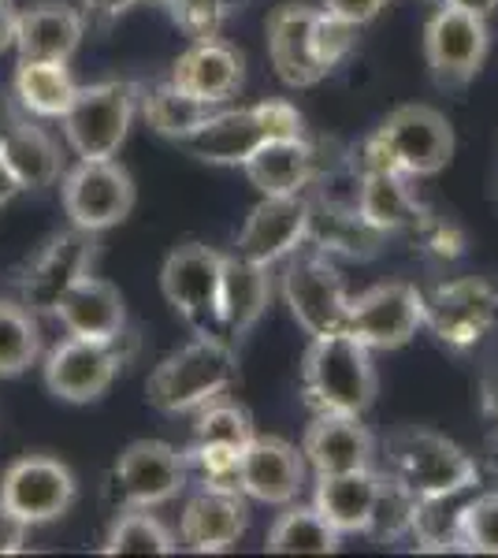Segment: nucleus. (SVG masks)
<instances>
[{"mask_svg":"<svg viewBox=\"0 0 498 558\" xmlns=\"http://www.w3.org/2000/svg\"><path fill=\"white\" fill-rule=\"evenodd\" d=\"M454 157V128L432 105H402L353 153L361 172L384 168L410 179L439 175Z\"/></svg>","mask_w":498,"mask_h":558,"instance_id":"obj_1","label":"nucleus"},{"mask_svg":"<svg viewBox=\"0 0 498 558\" xmlns=\"http://www.w3.org/2000/svg\"><path fill=\"white\" fill-rule=\"evenodd\" d=\"M387 476H394L416 502H436L476 488L479 465L439 432L402 428L387 439Z\"/></svg>","mask_w":498,"mask_h":558,"instance_id":"obj_2","label":"nucleus"},{"mask_svg":"<svg viewBox=\"0 0 498 558\" xmlns=\"http://www.w3.org/2000/svg\"><path fill=\"white\" fill-rule=\"evenodd\" d=\"M305 402L316 413H353L361 417L376 399V365L373 350L357 343L347 331L313 339L302 365Z\"/></svg>","mask_w":498,"mask_h":558,"instance_id":"obj_3","label":"nucleus"},{"mask_svg":"<svg viewBox=\"0 0 498 558\" xmlns=\"http://www.w3.org/2000/svg\"><path fill=\"white\" fill-rule=\"evenodd\" d=\"M234 376H239L234 350L220 336H197L194 343L175 350L153 368L146 399L160 413H190L212 399H223Z\"/></svg>","mask_w":498,"mask_h":558,"instance_id":"obj_4","label":"nucleus"},{"mask_svg":"<svg viewBox=\"0 0 498 558\" xmlns=\"http://www.w3.org/2000/svg\"><path fill=\"white\" fill-rule=\"evenodd\" d=\"M142 86L134 83H94L78 86L75 101L63 112V134L78 160H112L126 142L138 112Z\"/></svg>","mask_w":498,"mask_h":558,"instance_id":"obj_5","label":"nucleus"},{"mask_svg":"<svg viewBox=\"0 0 498 558\" xmlns=\"http://www.w3.org/2000/svg\"><path fill=\"white\" fill-rule=\"evenodd\" d=\"M220 276L223 254H216L205 242H183L175 246L160 268V291L171 310L183 317L197 336H220Z\"/></svg>","mask_w":498,"mask_h":558,"instance_id":"obj_6","label":"nucleus"},{"mask_svg":"<svg viewBox=\"0 0 498 558\" xmlns=\"http://www.w3.org/2000/svg\"><path fill=\"white\" fill-rule=\"evenodd\" d=\"M60 197L71 228L101 235L131 216L134 179L116 160H78L71 172H63Z\"/></svg>","mask_w":498,"mask_h":558,"instance_id":"obj_7","label":"nucleus"},{"mask_svg":"<svg viewBox=\"0 0 498 558\" xmlns=\"http://www.w3.org/2000/svg\"><path fill=\"white\" fill-rule=\"evenodd\" d=\"M498 324V291L479 276L439 283L424 299V328L450 350H473Z\"/></svg>","mask_w":498,"mask_h":558,"instance_id":"obj_8","label":"nucleus"},{"mask_svg":"<svg viewBox=\"0 0 498 558\" xmlns=\"http://www.w3.org/2000/svg\"><path fill=\"white\" fill-rule=\"evenodd\" d=\"M487 45H491L487 20L465 12V8L439 4L424 26V60L442 89H461L473 83L487 60Z\"/></svg>","mask_w":498,"mask_h":558,"instance_id":"obj_9","label":"nucleus"},{"mask_svg":"<svg viewBox=\"0 0 498 558\" xmlns=\"http://www.w3.org/2000/svg\"><path fill=\"white\" fill-rule=\"evenodd\" d=\"M424 328V294L413 283L391 279V283L368 287L365 294L350 299L342 331L368 350H398Z\"/></svg>","mask_w":498,"mask_h":558,"instance_id":"obj_10","label":"nucleus"},{"mask_svg":"<svg viewBox=\"0 0 498 558\" xmlns=\"http://www.w3.org/2000/svg\"><path fill=\"white\" fill-rule=\"evenodd\" d=\"M78 481L60 458L49 454H26L15 458L0 476V502L12 510L15 518H23L26 525H49L60 521L75 507Z\"/></svg>","mask_w":498,"mask_h":558,"instance_id":"obj_11","label":"nucleus"},{"mask_svg":"<svg viewBox=\"0 0 498 558\" xmlns=\"http://www.w3.org/2000/svg\"><path fill=\"white\" fill-rule=\"evenodd\" d=\"M123 339L126 331L120 339H112V343L78 336L57 343L49 350V357H45V387H49V395H57L60 402H75V407L97 402L126 365Z\"/></svg>","mask_w":498,"mask_h":558,"instance_id":"obj_12","label":"nucleus"},{"mask_svg":"<svg viewBox=\"0 0 498 558\" xmlns=\"http://www.w3.org/2000/svg\"><path fill=\"white\" fill-rule=\"evenodd\" d=\"M283 299H287L291 317L297 320V328L313 339L335 336V331H342V324H347L350 294H347V287H342L339 268L320 254L294 257L291 265H287Z\"/></svg>","mask_w":498,"mask_h":558,"instance_id":"obj_13","label":"nucleus"},{"mask_svg":"<svg viewBox=\"0 0 498 558\" xmlns=\"http://www.w3.org/2000/svg\"><path fill=\"white\" fill-rule=\"evenodd\" d=\"M97 235H89L83 228H71L52 235L45 246L23 265L20 272V302L31 313H52L57 302L68 294L71 283H78L89 276L97 254Z\"/></svg>","mask_w":498,"mask_h":558,"instance_id":"obj_14","label":"nucleus"},{"mask_svg":"<svg viewBox=\"0 0 498 558\" xmlns=\"http://www.w3.org/2000/svg\"><path fill=\"white\" fill-rule=\"evenodd\" d=\"M186 454H179L171 444L160 439H134L126 451L116 458L112 484L126 507H160L175 499L186 488Z\"/></svg>","mask_w":498,"mask_h":558,"instance_id":"obj_15","label":"nucleus"},{"mask_svg":"<svg viewBox=\"0 0 498 558\" xmlns=\"http://www.w3.org/2000/svg\"><path fill=\"white\" fill-rule=\"evenodd\" d=\"M0 160L15 175L20 191H45L63 179L60 146L31 120L15 94H0Z\"/></svg>","mask_w":498,"mask_h":558,"instance_id":"obj_16","label":"nucleus"},{"mask_svg":"<svg viewBox=\"0 0 498 558\" xmlns=\"http://www.w3.org/2000/svg\"><path fill=\"white\" fill-rule=\"evenodd\" d=\"M309 231V197L305 194H260L253 205L239 239L234 254L257 260V265H276L287 254H294Z\"/></svg>","mask_w":498,"mask_h":558,"instance_id":"obj_17","label":"nucleus"},{"mask_svg":"<svg viewBox=\"0 0 498 558\" xmlns=\"http://www.w3.org/2000/svg\"><path fill=\"white\" fill-rule=\"evenodd\" d=\"M305 488V454L279 436H253L242 447L239 492L265 507H291Z\"/></svg>","mask_w":498,"mask_h":558,"instance_id":"obj_18","label":"nucleus"},{"mask_svg":"<svg viewBox=\"0 0 498 558\" xmlns=\"http://www.w3.org/2000/svg\"><path fill=\"white\" fill-rule=\"evenodd\" d=\"M320 8L309 4H279L268 15V57L276 68L279 83H287L291 89H309L316 83L328 78V68L316 60L313 49V23Z\"/></svg>","mask_w":498,"mask_h":558,"instance_id":"obj_19","label":"nucleus"},{"mask_svg":"<svg viewBox=\"0 0 498 558\" xmlns=\"http://www.w3.org/2000/svg\"><path fill=\"white\" fill-rule=\"evenodd\" d=\"M268 138H276L268 123L265 101L242 108V112H212L194 134H186L179 146H183L194 160L205 165H246L253 149L265 146Z\"/></svg>","mask_w":498,"mask_h":558,"instance_id":"obj_20","label":"nucleus"},{"mask_svg":"<svg viewBox=\"0 0 498 558\" xmlns=\"http://www.w3.org/2000/svg\"><path fill=\"white\" fill-rule=\"evenodd\" d=\"M302 454L316 476L353 473L373 465L376 439L353 413H316V421L305 428Z\"/></svg>","mask_w":498,"mask_h":558,"instance_id":"obj_21","label":"nucleus"},{"mask_svg":"<svg viewBox=\"0 0 498 558\" xmlns=\"http://www.w3.org/2000/svg\"><path fill=\"white\" fill-rule=\"evenodd\" d=\"M250 525V507L242 492L234 488H202L190 495L183 521H179V536L190 551L197 555H220L231 551Z\"/></svg>","mask_w":498,"mask_h":558,"instance_id":"obj_22","label":"nucleus"},{"mask_svg":"<svg viewBox=\"0 0 498 558\" xmlns=\"http://www.w3.org/2000/svg\"><path fill=\"white\" fill-rule=\"evenodd\" d=\"M242 78H246V60L220 38L194 41L171 64V83L205 105H223L228 97H234L242 89Z\"/></svg>","mask_w":498,"mask_h":558,"instance_id":"obj_23","label":"nucleus"},{"mask_svg":"<svg viewBox=\"0 0 498 558\" xmlns=\"http://www.w3.org/2000/svg\"><path fill=\"white\" fill-rule=\"evenodd\" d=\"M52 317L68 328V336L78 339L112 343L126 331V305L120 287H112L101 276H83L78 283H71L68 294L52 310Z\"/></svg>","mask_w":498,"mask_h":558,"instance_id":"obj_24","label":"nucleus"},{"mask_svg":"<svg viewBox=\"0 0 498 558\" xmlns=\"http://www.w3.org/2000/svg\"><path fill=\"white\" fill-rule=\"evenodd\" d=\"M83 12H75L71 4H60V0H45V4L20 12L15 49H20V60H63L68 64L75 57L78 41H83Z\"/></svg>","mask_w":498,"mask_h":558,"instance_id":"obj_25","label":"nucleus"},{"mask_svg":"<svg viewBox=\"0 0 498 558\" xmlns=\"http://www.w3.org/2000/svg\"><path fill=\"white\" fill-rule=\"evenodd\" d=\"M357 213L384 235H413V228L424 220L428 205L413 194L410 175L368 168L361 172L357 186Z\"/></svg>","mask_w":498,"mask_h":558,"instance_id":"obj_26","label":"nucleus"},{"mask_svg":"<svg viewBox=\"0 0 498 558\" xmlns=\"http://www.w3.org/2000/svg\"><path fill=\"white\" fill-rule=\"evenodd\" d=\"M384 231H376L365 216L357 213V205L347 202H309V231H305V242H313L324 254H339L350 260H368L379 254L384 246Z\"/></svg>","mask_w":498,"mask_h":558,"instance_id":"obj_27","label":"nucleus"},{"mask_svg":"<svg viewBox=\"0 0 498 558\" xmlns=\"http://www.w3.org/2000/svg\"><path fill=\"white\" fill-rule=\"evenodd\" d=\"M271 302V276L268 265L246 260L239 254L223 257V276H220V320L223 336L242 339L253 331V324L265 317Z\"/></svg>","mask_w":498,"mask_h":558,"instance_id":"obj_28","label":"nucleus"},{"mask_svg":"<svg viewBox=\"0 0 498 558\" xmlns=\"http://www.w3.org/2000/svg\"><path fill=\"white\" fill-rule=\"evenodd\" d=\"M242 172L260 194H302L316 175V146L309 138H268L253 149Z\"/></svg>","mask_w":498,"mask_h":558,"instance_id":"obj_29","label":"nucleus"},{"mask_svg":"<svg viewBox=\"0 0 498 558\" xmlns=\"http://www.w3.org/2000/svg\"><path fill=\"white\" fill-rule=\"evenodd\" d=\"M376 492H379V473L368 470H353V473H331V476H316V495L313 507L320 510V518L328 521L335 533H365L368 518L376 507Z\"/></svg>","mask_w":498,"mask_h":558,"instance_id":"obj_30","label":"nucleus"},{"mask_svg":"<svg viewBox=\"0 0 498 558\" xmlns=\"http://www.w3.org/2000/svg\"><path fill=\"white\" fill-rule=\"evenodd\" d=\"M12 94L38 120H63L78 94V83L63 60H20Z\"/></svg>","mask_w":498,"mask_h":558,"instance_id":"obj_31","label":"nucleus"},{"mask_svg":"<svg viewBox=\"0 0 498 558\" xmlns=\"http://www.w3.org/2000/svg\"><path fill=\"white\" fill-rule=\"evenodd\" d=\"M342 533H335L316 507H291L283 510L268 529L265 551L271 555H335L339 551Z\"/></svg>","mask_w":498,"mask_h":558,"instance_id":"obj_32","label":"nucleus"},{"mask_svg":"<svg viewBox=\"0 0 498 558\" xmlns=\"http://www.w3.org/2000/svg\"><path fill=\"white\" fill-rule=\"evenodd\" d=\"M138 105H142V112H146L149 128L157 134H165V138H171V142H183L186 134H194L216 108V105H205V101H197V97L183 94L171 78L168 83L142 89Z\"/></svg>","mask_w":498,"mask_h":558,"instance_id":"obj_33","label":"nucleus"},{"mask_svg":"<svg viewBox=\"0 0 498 558\" xmlns=\"http://www.w3.org/2000/svg\"><path fill=\"white\" fill-rule=\"evenodd\" d=\"M41 357V328L38 313H31L23 302L0 299V380L23 376Z\"/></svg>","mask_w":498,"mask_h":558,"instance_id":"obj_34","label":"nucleus"},{"mask_svg":"<svg viewBox=\"0 0 498 558\" xmlns=\"http://www.w3.org/2000/svg\"><path fill=\"white\" fill-rule=\"evenodd\" d=\"M105 555H175V539L149 510L131 507L123 518L112 521L108 539L101 547Z\"/></svg>","mask_w":498,"mask_h":558,"instance_id":"obj_35","label":"nucleus"},{"mask_svg":"<svg viewBox=\"0 0 498 558\" xmlns=\"http://www.w3.org/2000/svg\"><path fill=\"white\" fill-rule=\"evenodd\" d=\"M416 507L421 502L413 499L394 476L379 473V492H376V507H373V518H368V536L376 539H402V536H413V521H416Z\"/></svg>","mask_w":498,"mask_h":558,"instance_id":"obj_36","label":"nucleus"},{"mask_svg":"<svg viewBox=\"0 0 498 558\" xmlns=\"http://www.w3.org/2000/svg\"><path fill=\"white\" fill-rule=\"evenodd\" d=\"M458 551L498 555V492L476 495L458 514Z\"/></svg>","mask_w":498,"mask_h":558,"instance_id":"obj_37","label":"nucleus"},{"mask_svg":"<svg viewBox=\"0 0 498 558\" xmlns=\"http://www.w3.org/2000/svg\"><path fill=\"white\" fill-rule=\"evenodd\" d=\"M257 436L253 432L250 413L234 402L212 399L205 402L202 413H197V425H194V444H231V447H246L250 439Z\"/></svg>","mask_w":498,"mask_h":558,"instance_id":"obj_38","label":"nucleus"},{"mask_svg":"<svg viewBox=\"0 0 498 558\" xmlns=\"http://www.w3.org/2000/svg\"><path fill=\"white\" fill-rule=\"evenodd\" d=\"M242 447L231 444H194L186 451V470L197 473L202 488H234L239 492Z\"/></svg>","mask_w":498,"mask_h":558,"instance_id":"obj_39","label":"nucleus"},{"mask_svg":"<svg viewBox=\"0 0 498 558\" xmlns=\"http://www.w3.org/2000/svg\"><path fill=\"white\" fill-rule=\"evenodd\" d=\"M353 45H357V23L339 20V15H331L320 8V12H316V23H313V49H316V60L328 68V75L350 57Z\"/></svg>","mask_w":498,"mask_h":558,"instance_id":"obj_40","label":"nucleus"},{"mask_svg":"<svg viewBox=\"0 0 498 558\" xmlns=\"http://www.w3.org/2000/svg\"><path fill=\"white\" fill-rule=\"evenodd\" d=\"M413 242H421L424 254H432L436 260H458L465 254V231L458 228L454 220H447V216L439 213H424V220L413 228Z\"/></svg>","mask_w":498,"mask_h":558,"instance_id":"obj_41","label":"nucleus"},{"mask_svg":"<svg viewBox=\"0 0 498 558\" xmlns=\"http://www.w3.org/2000/svg\"><path fill=\"white\" fill-rule=\"evenodd\" d=\"M387 4H391V0H324V12L365 26V23H373Z\"/></svg>","mask_w":498,"mask_h":558,"instance_id":"obj_42","label":"nucleus"},{"mask_svg":"<svg viewBox=\"0 0 498 558\" xmlns=\"http://www.w3.org/2000/svg\"><path fill=\"white\" fill-rule=\"evenodd\" d=\"M26 533H31V525H26L23 518H15L12 510L0 502V555H23Z\"/></svg>","mask_w":498,"mask_h":558,"instance_id":"obj_43","label":"nucleus"},{"mask_svg":"<svg viewBox=\"0 0 498 558\" xmlns=\"http://www.w3.org/2000/svg\"><path fill=\"white\" fill-rule=\"evenodd\" d=\"M479 413H484L491 436H498V373H491L479 387Z\"/></svg>","mask_w":498,"mask_h":558,"instance_id":"obj_44","label":"nucleus"},{"mask_svg":"<svg viewBox=\"0 0 498 558\" xmlns=\"http://www.w3.org/2000/svg\"><path fill=\"white\" fill-rule=\"evenodd\" d=\"M15 23H20V12L12 8V0H0V52L15 49Z\"/></svg>","mask_w":498,"mask_h":558,"instance_id":"obj_45","label":"nucleus"},{"mask_svg":"<svg viewBox=\"0 0 498 558\" xmlns=\"http://www.w3.org/2000/svg\"><path fill=\"white\" fill-rule=\"evenodd\" d=\"M83 4L89 8V15H101V20H116V15L131 12L138 0H83Z\"/></svg>","mask_w":498,"mask_h":558,"instance_id":"obj_46","label":"nucleus"},{"mask_svg":"<svg viewBox=\"0 0 498 558\" xmlns=\"http://www.w3.org/2000/svg\"><path fill=\"white\" fill-rule=\"evenodd\" d=\"M439 4H450V8H465V12H473V15H491L495 8H498V0H439Z\"/></svg>","mask_w":498,"mask_h":558,"instance_id":"obj_47","label":"nucleus"},{"mask_svg":"<svg viewBox=\"0 0 498 558\" xmlns=\"http://www.w3.org/2000/svg\"><path fill=\"white\" fill-rule=\"evenodd\" d=\"M15 194H20V183H15V175L8 172V165L0 160V209H4V205L12 202Z\"/></svg>","mask_w":498,"mask_h":558,"instance_id":"obj_48","label":"nucleus"},{"mask_svg":"<svg viewBox=\"0 0 498 558\" xmlns=\"http://www.w3.org/2000/svg\"><path fill=\"white\" fill-rule=\"evenodd\" d=\"M220 4H223V8H228V12H231V8H234V0H220Z\"/></svg>","mask_w":498,"mask_h":558,"instance_id":"obj_49","label":"nucleus"},{"mask_svg":"<svg viewBox=\"0 0 498 558\" xmlns=\"http://www.w3.org/2000/svg\"><path fill=\"white\" fill-rule=\"evenodd\" d=\"M153 4H160V8H168V4H171V0H153Z\"/></svg>","mask_w":498,"mask_h":558,"instance_id":"obj_50","label":"nucleus"}]
</instances>
